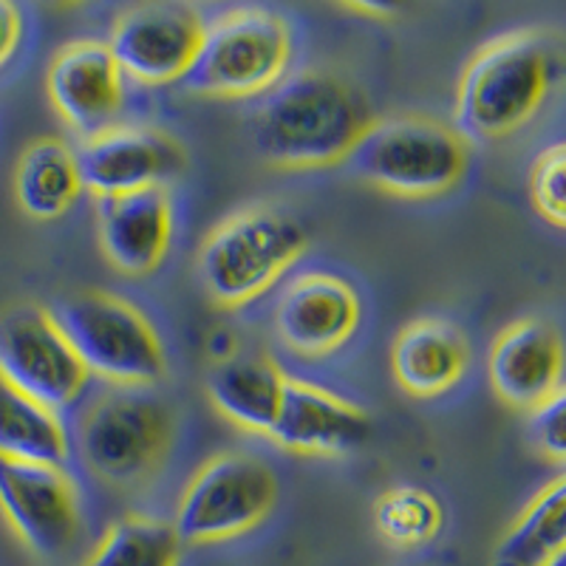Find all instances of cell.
<instances>
[{
	"instance_id": "cell-7",
	"label": "cell",
	"mask_w": 566,
	"mask_h": 566,
	"mask_svg": "<svg viewBox=\"0 0 566 566\" xmlns=\"http://www.w3.org/2000/svg\"><path fill=\"white\" fill-rule=\"evenodd\" d=\"M85 371L116 388H150L168 374L154 323L125 297L80 292L52 312Z\"/></svg>"
},
{
	"instance_id": "cell-27",
	"label": "cell",
	"mask_w": 566,
	"mask_h": 566,
	"mask_svg": "<svg viewBox=\"0 0 566 566\" xmlns=\"http://www.w3.org/2000/svg\"><path fill=\"white\" fill-rule=\"evenodd\" d=\"M20 34H23V18H20V9L14 3L0 0V65L7 63L14 54L20 43Z\"/></svg>"
},
{
	"instance_id": "cell-22",
	"label": "cell",
	"mask_w": 566,
	"mask_h": 566,
	"mask_svg": "<svg viewBox=\"0 0 566 566\" xmlns=\"http://www.w3.org/2000/svg\"><path fill=\"white\" fill-rule=\"evenodd\" d=\"M566 553V482L555 476L535 493L513 527L495 544L490 566H547Z\"/></svg>"
},
{
	"instance_id": "cell-10",
	"label": "cell",
	"mask_w": 566,
	"mask_h": 566,
	"mask_svg": "<svg viewBox=\"0 0 566 566\" xmlns=\"http://www.w3.org/2000/svg\"><path fill=\"white\" fill-rule=\"evenodd\" d=\"M0 510L14 535L40 558L65 555L83 530L77 488L54 464L0 459Z\"/></svg>"
},
{
	"instance_id": "cell-18",
	"label": "cell",
	"mask_w": 566,
	"mask_h": 566,
	"mask_svg": "<svg viewBox=\"0 0 566 566\" xmlns=\"http://www.w3.org/2000/svg\"><path fill=\"white\" fill-rule=\"evenodd\" d=\"M470 363L468 340L453 323L419 317L399 328L391 346V371L402 391L431 399L448 394L464 377Z\"/></svg>"
},
{
	"instance_id": "cell-23",
	"label": "cell",
	"mask_w": 566,
	"mask_h": 566,
	"mask_svg": "<svg viewBox=\"0 0 566 566\" xmlns=\"http://www.w3.org/2000/svg\"><path fill=\"white\" fill-rule=\"evenodd\" d=\"M181 538L170 522L128 515L105 533L85 566H179Z\"/></svg>"
},
{
	"instance_id": "cell-2",
	"label": "cell",
	"mask_w": 566,
	"mask_h": 566,
	"mask_svg": "<svg viewBox=\"0 0 566 566\" xmlns=\"http://www.w3.org/2000/svg\"><path fill=\"white\" fill-rule=\"evenodd\" d=\"M558 71L549 34L518 29L482 45L457 88V130L464 139H502L547 103Z\"/></svg>"
},
{
	"instance_id": "cell-5",
	"label": "cell",
	"mask_w": 566,
	"mask_h": 566,
	"mask_svg": "<svg viewBox=\"0 0 566 566\" xmlns=\"http://www.w3.org/2000/svg\"><path fill=\"white\" fill-rule=\"evenodd\" d=\"M295 40L272 9H230L205 23L199 54L181 88L201 97L247 99L270 94L290 71Z\"/></svg>"
},
{
	"instance_id": "cell-21",
	"label": "cell",
	"mask_w": 566,
	"mask_h": 566,
	"mask_svg": "<svg viewBox=\"0 0 566 566\" xmlns=\"http://www.w3.org/2000/svg\"><path fill=\"white\" fill-rule=\"evenodd\" d=\"M0 459L54 464L69 459V433L60 417L0 377Z\"/></svg>"
},
{
	"instance_id": "cell-25",
	"label": "cell",
	"mask_w": 566,
	"mask_h": 566,
	"mask_svg": "<svg viewBox=\"0 0 566 566\" xmlns=\"http://www.w3.org/2000/svg\"><path fill=\"white\" fill-rule=\"evenodd\" d=\"M564 179H566V148L560 142L549 145L538 154L530 174V196H533L535 210L544 216L553 227L566 224V199H564Z\"/></svg>"
},
{
	"instance_id": "cell-29",
	"label": "cell",
	"mask_w": 566,
	"mask_h": 566,
	"mask_svg": "<svg viewBox=\"0 0 566 566\" xmlns=\"http://www.w3.org/2000/svg\"><path fill=\"white\" fill-rule=\"evenodd\" d=\"M547 566H566V553H564V555H558V558H553V560H549Z\"/></svg>"
},
{
	"instance_id": "cell-28",
	"label": "cell",
	"mask_w": 566,
	"mask_h": 566,
	"mask_svg": "<svg viewBox=\"0 0 566 566\" xmlns=\"http://www.w3.org/2000/svg\"><path fill=\"white\" fill-rule=\"evenodd\" d=\"M346 9L354 14H360V18H368V20H388L397 14V9L382 7V3H348Z\"/></svg>"
},
{
	"instance_id": "cell-6",
	"label": "cell",
	"mask_w": 566,
	"mask_h": 566,
	"mask_svg": "<svg viewBox=\"0 0 566 566\" xmlns=\"http://www.w3.org/2000/svg\"><path fill=\"white\" fill-rule=\"evenodd\" d=\"M176 419L148 388H111L80 417L77 439L85 468L111 488H139L170 457Z\"/></svg>"
},
{
	"instance_id": "cell-20",
	"label": "cell",
	"mask_w": 566,
	"mask_h": 566,
	"mask_svg": "<svg viewBox=\"0 0 566 566\" xmlns=\"http://www.w3.org/2000/svg\"><path fill=\"white\" fill-rule=\"evenodd\" d=\"M83 190L77 154L65 142L45 136L20 154L14 170V196L20 210L32 219H60L74 207Z\"/></svg>"
},
{
	"instance_id": "cell-12",
	"label": "cell",
	"mask_w": 566,
	"mask_h": 566,
	"mask_svg": "<svg viewBox=\"0 0 566 566\" xmlns=\"http://www.w3.org/2000/svg\"><path fill=\"white\" fill-rule=\"evenodd\" d=\"M363 303L357 290L332 272H301L275 303V335L301 357H326L346 346L360 328Z\"/></svg>"
},
{
	"instance_id": "cell-26",
	"label": "cell",
	"mask_w": 566,
	"mask_h": 566,
	"mask_svg": "<svg viewBox=\"0 0 566 566\" xmlns=\"http://www.w3.org/2000/svg\"><path fill=\"white\" fill-rule=\"evenodd\" d=\"M564 411L566 399L564 391L541 402L538 408L530 411V431H533L535 444L541 453H547L555 462H564L566 457V437H564Z\"/></svg>"
},
{
	"instance_id": "cell-17",
	"label": "cell",
	"mask_w": 566,
	"mask_h": 566,
	"mask_svg": "<svg viewBox=\"0 0 566 566\" xmlns=\"http://www.w3.org/2000/svg\"><path fill=\"white\" fill-rule=\"evenodd\" d=\"M270 437L295 453H346L371 437V419L360 406L306 380H286Z\"/></svg>"
},
{
	"instance_id": "cell-19",
	"label": "cell",
	"mask_w": 566,
	"mask_h": 566,
	"mask_svg": "<svg viewBox=\"0 0 566 566\" xmlns=\"http://www.w3.org/2000/svg\"><path fill=\"white\" fill-rule=\"evenodd\" d=\"M286 374L266 357L255 354H232L227 360L212 363L207 371V397L221 417L239 428L270 437L281 411Z\"/></svg>"
},
{
	"instance_id": "cell-4",
	"label": "cell",
	"mask_w": 566,
	"mask_h": 566,
	"mask_svg": "<svg viewBox=\"0 0 566 566\" xmlns=\"http://www.w3.org/2000/svg\"><path fill=\"white\" fill-rule=\"evenodd\" d=\"M348 168L368 185L402 199H433L468 174V139L428 116L371 119L348 154Z\"/></svg>"
},
{
	"instance_id": "cell-15",
	"label": "cell",
	"mask_w": 566,
	"mask_h": 566,
	"mask_svg": "<svg viewBox=\"0 0 566 566\" xmlns=\"http://www.w3.org/2000/svg\"><path fill=\"white\" fill-rule=\"evenodd\" d=\"M493 391L513 408L533 411L564 391V343L558 328L524 317L495 337L488 360Z\"/></svg>"
},
{
	"instance_id": "cell-16",
	"label": "cell",
	"mask_w": 566,
	"mask_h": 566,
	"mask_svg": "<svg viewBox=\"0 0 566 566\" xmlns=\"http://www.w3.org/2000/svg\"><path fill=\"white\" fill-rule=\"evenodd\" d=\"M97 232L108 264L125 275H148L174 241V201L165 187L97 199Z\"/></svg>"
},
{
	"instance_id": "cell-8",
	"label": "cell",
	"mask_w": 566,
	"mask_h": 566,
	"mask_svg": "<svg viewBox=\"0 0 566 566\" xmlns=\"http://www.w3.org/2000/svg\"><path fill=\"white\" fill-rule=\"evenodd\" d=\"M277 504V476L264 459L244 451L207 459L176 507L181 544H219L261 527Z\"/></svg>"
},
{
	"instance_id": "cell-1",
	"label": "cell",
	"mask_w": 566,
	"mask_h": 566,
	"mask_svg": "<svg viewBox=\"0 0 566 566\" xmlns=\"http://www.w3.org/2000/svg\"><path fill=\"white\" fill-rule=\"evenodd\" d=\"M368 125L360 91L335 71L306 69L283 77L255 105L250 139L272 168L315 170L346 161Z\"/></svg>"
},
{
	"instance_id": "cell-11",
	"label": "cell",
	"mask_w": 566,
	"mask_h": 566,
	"mask_svg": "<svg viewBox=\"0 0 566 566\" xmlns=\"http://www.w3.org/2000/svg\"><path fill=\"white\" fill-rule=\"evenodd\" d=\"M205 18L187 3H148L114 23L108 49L123 74L145 85L181 83L199 54Z\"/></svg>"
},
{
	"instance_id": "cell-13",
	"label": "cell",
	"mask_w": 566,
	"mask_h": 566,
	"mask_svg": "<svg viewBox=\"0 0 566 566\" xmlns=\"http://www.w3.org/2000/svg\"><path fill=\"white\" fill-rule=\"evenodd\" d=\"M77 165L85 190L105 199L165 187L185 170L187 154L168 130L116 125L85 142Z\"/></svg>"
},
{
	"instance_id": "cell-3",
	"label": "cell",
	"mask_w": 566,
	"mask_h": 566,
	"mask_svg": "<svg viewBox=\"0 0 566 566\" xmlns=\"http://www.w3.org/2000/svg\"><path fill=\"white\" fill-rule=\"evenodd\" d=\"M310 235L292 212L252 205L212 227L199 250V277L207 297L224 310L264 295L295 264Z\"/></svg>"
},
{
	"instance_id": "cell-9",
	"label": "cell",
	"mask_w": 566,
	"mask_h": 566,
	"mask_svg": "<svg viewBox=\"0 0 566 566\" xmlns=\"http://www.w3.org/2000/svg\"><path fill=\"white\" fill-rule=\"evenodd\" d=\"M0 377L54 413L74 406L91 380L52 312L32 303L0 317Z\"/></svg>"
},
{
	"instance_id": "cell-14",
	"label": "cell",
	"mask_w": 566,
	"mask_h": 566,
	"mask_svg": "<svg viewBox=\"0 0 566 566\" xmlns=\"http://www.w3.org/2000/svg\"><path fill=\"white\" fill-rule=\"evenodd\" d=\"M45 91L63 123L85 142L116 128L125 108V74L99 40H74L60 49Z\"/></svg>"
},
{
	"instance_id": "cell-24",
	"label": "cell",
	"mask_w": 566,
	"mask_h": 566,
	"mask_svg": "<svg viewBox=\"0 0 566 566\" xmlns=\"http://www.w3.org/2000/svg\"><path fill=\"white\" fill-rule=\"evenodd\" d=\"M374 524L391 547L417 549L437 541L442 533L444 510L431 490L399 484L377 499Z\"/></svg>"
}]
</instances>
